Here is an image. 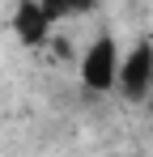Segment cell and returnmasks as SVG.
I'll list each match as a JSON object with an SVG mask.
<instances>
[{"mask_svg":"<svg viewBox=\"0 0 153 157\" xmlns=\"http://www.w3.org/2000/svg\"><path fill=\"white\" fill-rule=\"evenodd\" d=\"M153 81V43H136L119 64V89L128 98H145Z\"/></svg>","mask_w":153,"mask_h":157,"instance_id":"obj_2","label":"cell"},{"mask_svg":"<svg viewBox=\"0 0 153 157\" xmlns=\"http://www.w3.org/2000/svg\"><path fill=\"white\" fill-rule=\"evenodd\" d=\"M43 9H47L51 21H64V17H76V13H89L94 0H43Z\"/></svg>","mask_w":153,"mask_h":157,"instance_id":"obj_4","label":"cell"},{"mask_svg":"<svg viewBox=\"0 0 153 157\" xmlns=\"http://www.w3.org/2000/svg\"><path fill=\"white\" fill-rule=\"evenodd\" d=\"M51 21L47 9H43V0H22L17 4V13H13V30H17V38H22L26 47H43L51 34Z\"/></svg>","mask_w":153,"mask_h":157,"instance_id":"obj_3","label":"cell"},{"mask_svg":"<svg viewBox=\"0 0 153 157\" xmlns=\"http://www.w3.org/2000/svg\"><path fill=\"white\" fill-rule=\"evenodd\" d=\"M119 51H115V38L111 34H102L89 43V51L81 55V85L89 89V94H111L115 85H119Z\"/></svg>","mask_w":153,"mask_h":157,"instance_id":"obj_1","label":"cell"}]
</instances>
